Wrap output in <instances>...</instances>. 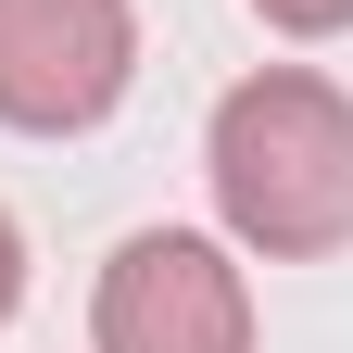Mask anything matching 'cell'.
<instances>
[{"mask_svg":"<svg viewBox=\"0 0 353 353\" xmlns=\"http://www.w3.org/2000/svg\"><path fill=\"white\" fill-rule=\"evenodd\" d=\"M202 176H214V214L240 252H278V265L341 252L353 240V101L303 63H265L214 101Z\"/></svg>","mask_w":353,"mask_h":353,"instance_id":"cell-1","label":"cell"},{"mask_svg":"<svg viewBox=\"0 0 353 353\" xmlns=\"http://www.w3.org/2000/svg\"><path fill=\"white\" fill-rule=\"evenodd\" d=\"M101 353H252V290L202 228H139L88 303Z\"/></svg>","mask_w":353,"mask_h":353,"instance_id":"cell-2","label":"cell"},{"mask_svg":"<svg viewBox=\"0 0 353 353\" xmlns=\"http://www.w3.org/2000/svg\"><path fill=\"white\" fill-rule=\"evenodd\" d=\"M126 76H139L126 0H0V126H26V139L101 126Z\"/></svg>","mask_w":353,"mask_h":353,"instance_id":"cell-3","label":"cell"},{"mask_svg":"<svg viewBox=\"0 0 353 353\" xmlns=\"http://www.w3.org/2000/svg\"><path fill=\"white\" fill-rule=\"evenodd\" d=\"M265 26H290V38H341L353 26V0H252Z\"/></svg>","mask_w":353,"mask_h":353,"instance_id":"cell-4","label":"cell"},{"mask_svg":"<svg viewBox=\"0 0 353 353\" xmlns=\"http://www.w3.org/2000/svg\"><path fill=\"white\" fill-rule=\"evenodd\" d=\"M26 303V240H13V214H0V316Z\"/></svg>","mask_w":353,"mask_h":353,"instance_id":"cell-5","label":"cell"}]
</instances>
